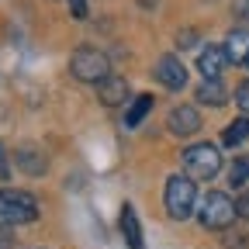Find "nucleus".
I'll list each match as a JSON object with an SVG mask.
<instances>
[{
	"label": "nucleus",
	"instance_id": "obj_1",
	"mask_svg": "<svg viewBox=\"0 0 249 249\" xmlns=\"http://www.w3.org/2000/svg\"><path fill=\"white\" fill-rule=\"evenodd\" d=\"M38 218V201L35 194L18 191V187H0V225H28Z\"/></svg>",
	"mask_w": 249,
	"mask_h": 249
},
{
	"label": "nucleus",
	"instance_id": "obj_2",
	"mask_svg": "<svg viewBox=\"0 0 249 249\" xmlns=\"http://www.w3.org/2000/svg\"><path fill=\"white\" fill-rule=\"evenodd\" d=\"M180 163L187 170L191 180H211L218 170H222V152H218L211 142H197V145H187L180 152Z\"/></svg>",
	"mask_w": 249,
	"mask_h": 249
},
{
	"label": "nucleus",
	"instance_id": "obj_3",
	"mask_svg": "<svg viewBox=\"0 0 249 249\" xmlns=\"http://www.w3.org/2000/svg\"><path fill=\"white\" fill-rule=\"evenodd\" d=\"M197 218H201V225L211 229V232H229V225L239 218V214H235V201H232L229 194H222V191H211V194L201 201Z\"/></svg>",
	"mask_w": 249,
	"mask_h": 249
},
{
	"label": "nucleus",
	"instance_id": "obj_4",
	"mask_svg": "<svg viewBox=\"0 0 249 249\" xmlns=\"http://www.w3.org/2000/svg\"><path fill=\"white\" fill-rule=\"evenodd\" d=\"M194 204H197V187L191 177H170L166 180V211L170 218H177V222H187V218L194 214Z\"/></svg>",
	"mask_w": 249,
	"mask_h": 249
},
{
	"label": "nucleus",
	"instance_id": "obj_5",
	"mask_svg": "<svg viewBox=\"0 0 249 249\" xmlns=\"http://www.w3.org/2000/svg\"><path fill=\"white\" fill-rule=\"evenodd\" d=\"M70 73L76 80H83V83H101V80L111 76V62L97 49H76L70 55Z\"/></svg>",
	"mask_w": 249,
	"mask_h": 249
},
{
	"label": "nucleus",
	"instance_id": "obj_6",
	"mask_svg": "<svg viewBox=\"0 0 249 249\" xmlns=\"http://www.w3.org/2000/svg\"><path fill=\"white\" fill-rule=\"evenodd\" d=\"M152 73H156V80H160L163 87H170V90H180L187 83V70H183V62L177 55H160Z\"/></svg>",
	"mask_w": 249,
	"mask_h": 249
},
{
	"label": "nucleus",
	"instance_id": "obj_7",
	"mask_svg": "<svg viewBox=\"0 0 249 249\" xmlns=\"http://www.w3.org/2000/svg\"><path fill=\"white\" fill-rule=\"evenodd\" d=\"M170 132L173 135H194V132H201V114H197V107H191V104H180V107H173L170 111Z\"/></svg>",
	"mask_w": 249,
	"mask_h": 249
},
{
	"label": "nucleus",
	"instance_id": "obj_8",
	"mask_svg": "<svg viewBox=\"0 0 249 249\" xmlns=\"http://www.w3.org/2000/svg\"><path fill=\"white\" fill-rule=\"evenodd\" d=\"M14 163H18L28 177H42V173L49 170V160H45V152H42L38 145H21V149L14 152Z\"/></svg>",
	"mask_w": 249,
	"mask_h": 249
},
{
	"label": "nucleus",
	"instance_id": "obj_9",
	"mask_svg": "<svg viewBox=\"0 0 249 249\" xmlns=\"http://www.w3.org/2000/svg\"><path fill=\"white\" fill-rule=\"evenodd\" d=\"M225 59L229 62H246L249 59V28H232L225 35Z\"/></svg>",
	"mask_w": 249,
	"mask_h": 249
},
{
	"label": "nucleus",
	"instance_id": "obj_10",
	"mask_svg": "<svg viewBox=\"0 0 249 249\" xmlns=\"http://www.w3.org/2000/svg\"><path fill=\"white\" fill-rule=\"evenodd\" d=\"M225 49L222 45H208L204 52H201V59H197V70L204 73V80H218L222 76V70H225Z\"/></svg>",
	"mask_w": 249,
	"mask_h": 249
},
{
	"label": "nucleus",
	"instance_id": "obj_11",
	"mask_svg": "<svg viewBox=\"0 0 249 249\" xmlns=\"http://www.w3.org/2000/svg\"><path fill=\"white\" fill-rule=\"evenodd\" d=\"M97 97H101V104L118 107V104H124V97H128V83L121 76H107V80L97 83Z\"/></svg>",
	"mask_w": 249,
	"mask_h": 249
},
{
	"label": "nucleus",
	"instance_id": "obj_12",
	"mask_svg": "<svg viewBox=\"0 0 249 249\" xmlns=\"http://www.w3.org/2000/svg\"><path fill=\"white\" fill-rule=\"evenodd\" d=\"M121 235H124V242H128V249H145V242H142V225H139V214H135L132 204L121 208Z\"/></svg>",
	"mask_w": 249,
	"mask_h": 249
},
{
	"label": "nucleus",
	"instance_id": "obj_13",
	"mask_svg": "<svg viewBox=\"0 0 249 249\" xmlns=\"http://www.w3.org/2000/svg\"><path fill=\"white\" fill-rule=\"evenodd\" d=\"M149 111H152V93H139V97L132 101V107L124 111V128H139Z\"/></svg>",
	"mask_w": 249,
	"mask_h": 249
},
{
	"label": "nucleus",
	"instance_id": "obj_14",
	"mask_svg": "<svg viewBox=\"0 0 249 249\" xmlns=\"http://www.w3.org/2000/svg\"><path fill=\"white\" fill-rule=\"evenodd\" d=\"M197 101L208 104V107H222V104H225V87H222V80H204V83L197 87Z\"/></svg>",
	"mask_w": 249,
	"mask_h": 249
},
{
	"label": "nucleus",
	"instance_id": "obj_15",
	"mask_svg": "<svg viewBox=\"0 0 249 249\" xmlns=\"http://www.w3.org/2000/svg\"><path fill=\"white\" fill-rule=\"evenodd\" d=\"M246 139H249V114L235 118V121L229 124V128L222 132V142H225V145H242Z\"/></svg>",
	"mask_w": 249,
	"mask_h": 249
},
{
	"label": "nucleus",
	"instance_id": "obj_16",
	"mask_svg": "<svg viewBox=\"0 0 249 249\" xmlns=\"http://www.w3.org/2000/svg\"><path fill=\"white\" fill-rule=\"evenodd\" d=\"M229 183L235 187V191H242V187L249 183V156H239V160L229 166Z\"/></svg>",
	"mask_w": 249,
	"mask_h": 249
},
{
	"label": "nucleus",
	"instance_id": "obj_17",
	"mask_svg": "<svg viewBox=\"0 0 249 249\" xmlns=\"http://www.w3.org/2000/svg\"><path fill=\"white\" fill-rule=\"evenodd\" d=\"M225 246L229 249H249V235L246 232H229L225 235Z\"/></svg>",
	"mask_w": 249,
	"mask_h": 249
},
{
	"label": "nucleus",
	"instance_id": "obj_18",
	"mask_svg": "<svg viewBox=\"0 0 249 249\" xmlns=\"http://www.w3.org/2000/svg\"><path fill=\"white\" fill-rule=\"evenodd\" d=\"M235 104H239V111H242V114H249V80H246V83H239V90H235Z\"/></svg>",
	"mask_w": 249,
	"mask_h": 249
},
{
	"label": "nucleus",
	"instance_id": "obj_19",
	"mask_svg": "<svg viewBox=\"0 0 249 249\" xmlns=\"http://www.w3.org/2000/svg\"><path fill=\"white\" fill-rule=\"evenodd\" d=\"M235 214L249 222V191H242V194H239V201H235Z\"/></svg>",
	"mask_w": 249,
	"mask_h": 249
},
{
	"label": "nucleus",
	"instance_id": "obj_20",
	"mask_svg": "<svg viewBox=\"0 0 249 249\" xmlns=\"http://www.w3.org/2000/svg\"><path fill=\"white\" fill-rule=\"evenodd\" d=\"M232 14L239 21H249V0H232Z\"/></svg>",
	"mask_w": 249,
	"mask_h": 249
},
{
	"label": "nucleus",
	"instance_id": "obj_21",
	"mask_svg": "<svg viewBox=\"0 0 249 249\" xmlns=\"http://www.w3.org/2000/svg\"><path fill=\"white\" fill-rule=\"evenodd\" d=\"M70 11H73L76 21H83V18L90 14V11H87V0H70Z\"/></svg>",
	"mask_w": 249,
	"mask_h": 249
},
{
	"label": "nucleus",
	"instance_id": "obj_22",
	"mask_svg": "<svg viewBox=\"0 0 249 249\" xmlns=\"http://www.w3.org/2000/svg\"><path fill=\"white\" fill-rule=\"evenodd\" d=\"M11 177V166H7V145L0 142V180H7Z\"/></svg>",
	"mask_w": 249,
	"mask_h": 249
},
{
	"label": "nucleus",
	"instance_id": "obj_23",
	"mask_svg": "<svg viewBox=\"0 0 249 249\" xmlns=\"http://www.w3.org/2000/svg\"><path fill=\"white\" fill-rule=\"evenodd\" d=\"M177 45H180V49H191V45H197V35H194V31H180Z\"/></svg>",
	"mask_w": 249,
	"mask_h": 249
},
{
	"label": "nucleus",
	"instance_id": "obj_24",
	"mask_svg": "<svg viewBox=\"0 0 249 249\" xmlns=\"http://www.w3.org/2000/svg\"><path fill=\"white\" fill-rule=\"evenodd\" d=\"M4 229H7V225H0V249H7V246H11V235H7Z\"/></svg>",
	"mask_w": 249,
	"mask_h": 249
},
{
	"label": "nucleus",
	"instance_id": "obj_25",
	"mask_svg": "<svg viewBox=\"0 0 249 249\" xmlns=\"http://www.w3.org/2000/svg\"><path fill=\"white\" fill-rule=\"evenodd\" d=\"M246 66H249V59H246Z\"/></svg>",
	"mask_w": 249,
	"mask_h": 249
}]
</instances>
